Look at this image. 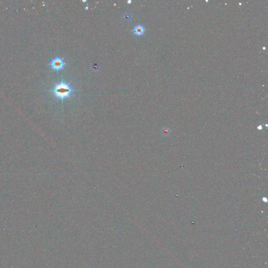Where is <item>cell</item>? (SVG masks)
<instances>
[{
    "instance_id": "cell-1",
    "label": "cell",
    "mask_w": 268,
    "mask_h": 268,
    "mask_svg": "<svg viewBox=\"0 0 268 268\" xmlns=\"http://www.w3.org/2000/svg\"><path fill=\"white\" fill-rule=\"evenodd\" d=\"M73 91V89L69 83L63 81L54 84L52 89L54 96L56 98L61 100L70 98Z\"/></svg>"
},
{
    "instance_id": "cell-2",
    "label": "cell",
    "mask_w": 268,
    "mask_h": 268,
    "mask_svg": "<svg viewBox=\"0 0 268 268\" xmlns=\"http://www.w3.org/2000/svg\"><path fill=\"white\" fill-rule=\"evenodd\" d=\"M66 64L65 61L63 58L56 57L50 61L49 66L51 69L56 71H59L64 68Z\"/></svg>"
},
{
    "instance_id": "cell-3",
    "label": "cell",
    "mask_w": 268,
    "mask_h": 268,
    "mask_svg": "<svg viewBox=\"0 0 268 268\" xmlns=\"http://www.w3.org/2000/svg\"><path fill=\"white\" fill-rule=\"evenodd\" d=\"M134 34L138 36H141L143 35L145 32V28L143 26L140 25H136L134 28Z\"/></svg>"
},
{
    "instance_id": "cell-4",
    "label": "cell",
    "mask_w": 268,
    "mask_h": 268,
    "mask_svg": "<svg viewBox=\"0 0 268 268\" xmlns=\"http://www.w3.org/2000/svg\"><path fill=\"white\" fill-rule=\"evenodd\" d=\"M132 18V16L130 13H126L123 15V19L125 21L129 22L130 21Z\"/></svg>"
},
{
    "instance_id": "cell-5",
    "label": "cell",
    "mask_w": 268,
    "mask_h": 268,
    "mask_svg": "<svg viewBox=\"0 0 268 268\" xmlns=\"http://www.w3.org/2000/svg\"><path fill=\"white\" fill-rule=\"evenodd\" d=\"M91 69L94 71H97L99 69V66H98L97 64H93L91 67Z\"/></svg>"
},
{
    "instance_id": "cell-6",
    "label": "cell",
    "mask_w": 268,
    "mask_h": 268,
    "mask_svg": "<svg viewBox=\"0 0 268 268\" xmlns=\"http://www.w3.org/2000/svg\"><path fill=\"white\" fill-rule=\"evenodd\" d=\"M131 2H132L131 1H127V3H128V4H130V3H131Z\"/></svg>"
},
{
    "instance_id": "cell-7",
    "label": "cell",
    "mask_w": 268,
    "mask_h": 268,
    "mask_svg": "<svg viewBox=\"0 0 268 268\" xmlns=\"http://www.w3.org/2000/svg\"><path fill=\"white\" fill-rule=\"evenodd\" d=\"M86 1H82V2H86Z\"/></svg>"
}]
</instances>
